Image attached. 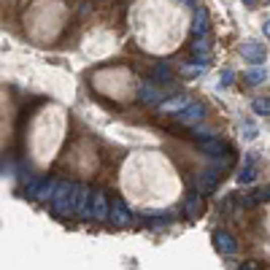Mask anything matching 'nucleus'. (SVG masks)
<instances>
[{
  "label": "nucleus",
  "instance_id": "obj_19",
  "mask_svg": "<svg viewBox=\"0 0 270 270\" xmlns=\"http://www.w3.org/2000/svg\"><path fill=\"white\" fill-rule=\"evenodd\" d=\"M203 68H205V62H200V65H187V68H184V76H187V78H195V76L203 73Z\"/></svg>",
  "mask_w": 270,
  "mask_h": 270
},
{
  "label": "nucleus",
  "instance_id": "obj_2",
  "mask_svg": "<svg viewBox=\"0 0 270 270\" xmlns=\"http://www.w3.org/2000/svg\"><path fill=\"white\" fill-rule=\"evenodd\" d=\"M108 213H111V200H108V195L103 192V189H92V200H89V211H86V219H108Z\"/></svg>",
  "mask_w": 270,
  "mask_h": 270
},
{
  "label": "nucleus",
  "instance_id": "obj_20",
  "mask_svg": "<svg viewBox=\"0 0 270 270\" xmlns=\"http://www.w3.org/2000/svg\"><path fill=\"white\" fill-rule=\"evenodd\" d=\"M38 187H41V178L30 181V184H27V189H25V195H27V197H33V200H35V195H38Z\"/></svg>",
  "mask_w": 270,
  "mask_h": 270
},
{
  "label": "nucleus",
  "instance_id": "obj_8",
  "mask_svg": "<svg viewBox=\"0 0 270 270\" xmlns=\"http://www.w3.org/2000/svg\"><path fill=\"white\" fill-rule=\"evenodd\" d=\"M57 187H60V181L57 178H41V187H38V195H35V200L38 203H49L54 200V195H57Z\"/></svg>",
  "mask_w": 270,
  "mask_h": 270
},
{
  "label": "nucleus",
  "instance_id": "obj_6",
  "mask_svg": "<svg viewBox=\"0 0 270 270\" xmlns=\"http://www.w3.org/2000/svg\"><path fill=\"white\" fill-rule=\"evenodd\" d=\"M216 184H219V170H205L195 178V189L200 195H211L216 189Z\"/></svg>",
  "mask_w": 270,
  "mask_h": 270
},
{
  "label": "nucleus",
  "instance_id": "obj_11",
  "mask_svg": "<svg viewBox=\"0 0 270 270\" xmlns=\"http://www.w3.org/2000/svg\"><path fill=\"white\" fill-rule=\"evenodd\" d=\"M192 54H195V60L208 62V54H211V43H208V38H205V35H197V41H195V46H192Z\"/></svg>",
  "mask_w": 270,
  "mask_h": 270
},
{
  "label": "nucleus",
  "instance_id": "obj_9",
  "mask_svg": "<svg viewBox=\"0 0 270 270\" xmlns=\"http://www.w3.org/2000/svg\"><path fill=\"white\" fill-rule=\"evenodd\" d=\"M200 152L203 154H211V157H221L224 152H230V149H227L224 141H219V138H213V135H211V138H203L200 141Z\"/></svg>",
  "mask_w": 270,
  "mask_h": 270
},
{
  "label": "nucleus",
  "instance_id": "obj_14",
  "mask_svg": "<svg viewBox=\"0 0 270 270\" xmlns=\"http://www.w3.org/2000/svg\"><path fill=\"white\" fill-rule=\"evenodd\" d=\"M243 76H246V81H249V84H262L267 78V70L259 68V65H254L249 70H243Z\"/></svg>",
  "mask_w": 270,
  "mask_h": 270
},
{
  "label": "nucleus",
  "instance_id": "obj_7",
  "mask_svg": "<svg viewBox=\"0 0 270 270\" xmlns=\"http://www.w3.org/2000/svg\"><path fill=\"white\" fill-rule=\"evenodd\" d=\"M176 116H178L181 124H197V122H200V119L205 116V108L200 106V103H189V106L181 108Z\"/></svg>",
  "mask_w": 270,
  "mask_h": 270
},
{
  "label": "nucleus",
  "instance_id": "obj_16",
  "mask_svg": "<svg viewBox=\"0 0 270 270\" xmlns=\"http://www.w3.org/2000/svg\"><path fill=\"white\" fill-rule=\"evenodd\" d=\"M187 106H189L187 98H170V100H165L162 106H160V111H162V114H170V111H181V108H187Z\"/></svg>",
  "mask_w": 270,
  "mask_h": 270
},
{
  "label": "nucleus",
  "instance_id": "obj_4",
  "mask_svg": "<svg viewBox=\"0 0 270 270\" xmlns=\"http://www.w3.org/2000/svg\"><path fill=\"white\" fill-rule=\"evenodd\" d=\"M108 219L114 221V224L124 227V224H130V221H132V213H130V208L124 205V200L114 197V200H111V213H108Z\"/></svg>",
  "mask_w": 270,
  "mask_h": 270
},
{
  "label": "nucleus",
  "instance_id": "obj_15",
  "mask_svg": "<svg viewBox=\"0 0 270 270\" xmlns=\"http://www.w3.org/2000/svg\"><path fill=\"white\" fill-rule=\"evenodd\" d=\"M152 78L157 84H170L173 81V70L168 68V65H157L154 70H152Z\"/></svg>",
  "mask_w": 270,
  "mask_h": 270
},
{
  "label": "nucleus",
  "instance_id": "obj_1",
  "mask_svg": "<svg viewBox=\"0 0 270 270\" xmlns=\"http://www.w3.org/2000/svg\"><path fill=\"white\" fill-rule=\"evenodd\" d=\"M73 192H76V184H70V181H60L57 195H54V200H52L54 216H62V219L73 216Z\"/></svg>",
  "mask_w": 270,
  "mask_h": 270
},
{
  "label": "nucleus",
  "instance_id": "obj_12",
  "mask_svg": "<svg viewBox=\"0 0 270 270\" xmlns=\"http://www.w3.org/2000/svg\"><path fill=\"white\" fill-rule=\"evenodd\" d=\"M216 246H219L221 254H235L238 251V243L230 233H216Z\"/></svg>",
  "mask_w": 270,
  "mask_h": 270
},
{
  "label": "nucleus",
  "instance_id": "obj_10",
  "mask_svg": "<svg viewBox=\"0 0 270 270\" xmlns=\"http://www.w3.org/2000/svg\"><path fill=\"white\" fill-rule=\"evenodd\" d=\"M192 33H195V35H208V11H205V9H197V11H195Z\"/></svg>",
  "mask_w": 270,
  "mask_h": 270
},
{
  "label": "nucleus",
  "instance_id": "obj_22",
  "mask_svg": "<svg viewBox=\"0 0 270 270\" xmlns=\"http://www.w3.org/2000/svg\"><path fill=\"white\" fill-rule=\"evenodd\" d=\"M243 130H246V138H249V141H251V138H257V127H254L251 122H246V124H243Z\"/></svg>",
  "mask_w": 270,
  "mask_h": 270
},
{
  "label": "nucleus",
  "instance_id": "obj_17",
  "mask_svg": "<svg viewBox=\"0 0 270 270\" xmlns=\"http://www.w3.org/2000/svg\"><path fill=\"white\" fill-rule=\"evenodd\" d=\"M200 211H203V200H200L197 195H189V197H187V211H184L187 219H195Z\"/></svg>",
  "mask_w": 270,
  "mask_h": 270
},
{
  "label": "nucleus",
  "instance_id": "obj_21",
  "mask_svg": "<svg viewBox=\"0 0 270 270\" xmlns=\"http://www.w3.org/2000/svg\"><path fill=\"white\" fill-rule=\"evenodd\" d=\"M235 81V76H233V70H224V73H221V78H219V86H230Z\"/></svg>",
  "mask_w": 270,
  "mask_h": 270
},
{
  "label": "nucleus",
  "instance_id": "obj_13",
  "mask_svg": "<svg viewBox=\"0 0 270 270\" xmlns=\"http://www.w3.org/2000/svg\"><path fill=\"white\" fill-rule=\"evenodd\" d=\"M138 98H141V103H146V106H154V103L162 98V92L154 89L152 84H144V86H141V95H138Z\"/></svg>",
  "mask_w": 270,
  "mask_h": 270
},
{
  "label": "nucleus",
  "instance_id": "obj_23",
  "mask_svg": "<svg viewBox=\"0 0 270 270\" xmlns=\"http://www.w3.org/2000/svg\"><path fill=\"white\" fill-rule=\"evenodd\" d=\"M262 30H265V35H267V38H270V19H267V22H265V27H262Z\"/></svg>",
  "mask_w": 270,
  "mask_h": 270
},
{
  "label": "nucleus",
  "instance_id": "obj_24",
  "mask_svg": "<svg viewBox=\"0 0 270 270\" xmlns=\"http://www.w3.org/2000/svg\"><path fill=\"white\" fill-rule=\"evenodd\" d=\"M254 3H257V0H243V6H254Z\"/></svg>",
  "mask_w": 270,
  "mask_h": 270
},
{
  "label": "nucleus",
  "instance_id": "obj_18",
  "mask_svg": "<svg viewBox=\"0 0 270 270\" xmlns=\"http://www.w3.org/2000/svg\"><path fill=\"white\" fill-rule=\"evenodd\" d=\"M251 108H254V114L270 116V100H262V98H257V100L251 103Z\"/></svg>",
  "mask_w": 270,
  "mask_h": 270
},
{
  "label": "nucleus",
  "instance_id": "obj_3",
  "mask_svg": "<svg viewBox=\"0 0 270 270\" xmlns=\"http://www.w3.org/2000/svg\"><path fill=\"white\" fill-rule=\"evenodd\" d=\"M257 176H259L257 157H254V154H243V168L238 170V184H254Z\"/></svg>",
  "mask_w": 270,
  "mask_h": 270
},
{
  "label": "nucleus",
  "instance_id": "obj_5",
  "mask_svg": "<svg viewBox=\"0 0 270 270\" xmlns=\"http://www.w3.org/2000/svg\"><path fill=\"white\" fill-rule=\"evenodd\" d=\"M265 46L262 43H257V41H246L243 46H241V57L246 60V62H251V65H259V62H265Z\"/></svg>",
  "mask_w": 270,
  "mask_h": 270
}]
</instances>
